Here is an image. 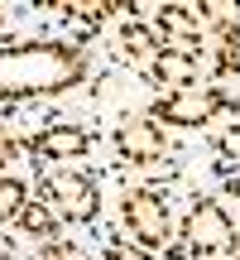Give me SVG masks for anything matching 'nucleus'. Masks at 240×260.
I'll return each mask as SVG.
<instances>
[{
  "label": "nucleus",
  "mask_w": 240,
  "mask_h": 260,
  "mask_svg": "<svg viewBox=\"0 0 240 260\" xmlns=\"http://www.w3.org/2000/svg\"><path fill=\"white\" fill-rule=\"evenodd\" d=\"M144 73L154 77L158 87H168V92H178V87H197V63L183 58V53H158Z\"/></svg>",
  "instance_id": "0eeeda50"
},
{
  "label": "nucleus",
  "mask_w": 240,
  "mask_h": 260,
  "mask_svg": "<svg viewBox=\"0 0 240 260\" xmlns=\"http://www.w3.org/2000/svg\"><path fill=\"white\" fill-rule=\"evenodd\" d=\"M226 188H231V193H240V183H226Z\"/></svg>",
  "instance_id": "f3484780"
},
{
  "label": "nucleus",
  "mask_w": 240,
  "mask_h": 260,
  "mask_svg": "<svg viewBox=\"0 0 240 260\" xmlns=\"http://www.w3.org/2000/svg\"><path fill=\"white\" fill-rule=\"evenodd\" d=\"M120 48H125V53L130 58H135V63H154V58L158 53H164V48H158V39H154V29H149V24H125V29H120Z\"/></svg>",
  "instance_id": "1a4fd4ad"
},
{
  "label": "nucleus",
  "mask_w": 240,
  "mask_h": 260,
  "mask_svg": "<svg viewBox=\"0 0 240 260\" xmlns=\"http://www.w3.org/2000/svg\"><path fill=\"white\" fill-rule=\"evenodd\" d=\"M15 222L24 226L29 236H53L58 226H63V222H58V212H53V207H44V203H24Z\"/></svg>",
  "instance_id": "9d476101"
},
{
  "label": "nucleus",
  "mask_w": 240,
  "mask_h": 260,
  "mask_svg": "<svg viewBox=\"0 0 240 260\" xmlns=\"http://www.w3.org/2000/svg\"><path fill=\"white\" fill-rule=\"evenodd\" d=\"M164 125L154 121V116H139V121H125L115 125V149L120 159H158L164 154Z\"/></svg>",
  "instance_id": "423d86ee"
},
{
  "label": "nucleus",
  "mask_w": 240,
  "mask_h": 260,
  "mask_svg": "<svg viewBox=\"0 0 240 260\" xmlns=\"http://www.w3.org/2000/svg\"><path fill=\"white\" fill-rule=\"evenodd\" d=\"M231 241H235V260H240V232H235V236H231Z\"/></svg>",
  "instance_id": "dca6fc26"
},
{
  "label": "nucleus",
  "mask_w": 240,
  "mask_h": 260,
  "mask_svg": "<svg viewBox=\"0 0 240 260\" xmlns=\"http://www.w3.org/2000/svg\"><path fill=\"white\" fill-rule=\"evenodd\" d=\"M38 260H87V255H82V246L53 241V246H44V255H38Z\"/></svg>",
  "instance_id": "f8f14e48"
},
{
  "label": "nucleus",
  "mask_w": 240,
  "mask_h": 260,
  "mask_svg": "<svg viewBox=\"0 0 240 260\" xmlns=\"http://www.w3.org/2000/svg\"><path fill=\"white\" fill-rule=\"evenodd\" d=\"M87 145H92L87 130H77V125H53V130L38 135L34 149H38L44 159H67V154H87Z\"/></svg>",
  "instance_id": "6e6552de"
},
{
  "label": "nucleus",
  "mask_w": 240,
  "mask_h": 260,
  "mask_svg": "<svg viewBox=\"0 0 240 260\" xmlns=\"http://www.w3.org/2000/svg\"><path fill=\"white\" fill-rule=\"evenodd\" d=\"M19 207H24V183L5 178V183H0V222H5V217H19Z\"/></svg>",
  "instance_id": "9b49d317"
},
{
  "label": "nucleus",
  "mask_w": 240,
  "mask_h": 260,
  "mask_svg": "<svg viewBox=\"0 0 240 260\" xmlns=\"http://www.w3.org/2000/svg\"><path fill=\"white\" fill-rule=\"evenodd\" d=\"M226 149H235V154H240V130H235V135H231V140H226Z\"/></svg>",
  "instance_id": "2eb2a0df"
},
{
  "label": "nucleus",
  "mask_w": 240,
  "mask_h": 260,
  "mask_svg": "<svg viewBox=\"0 0 240 260\" xmlns=\"http://www.w3.org/2000/svg\"><path fill=\"white\" fill-rule=\"evenodd\" d=\"M226 96L221 92H207V87H178V92H164L154 102V121L168 125H207L216 111H226Z\"/></svg>",
  "instance_id": "f03ea898"
},
{
  "label": "nucleus",
  "mask_w": 240,
  "mask_h": 260,
  "mask_svg": "<svg viewBox=\"0 0 240 260\" xmlns=\"http://www.w3.org/2000/svg\"><path fill=\"white\" fill-rule=\"evenodd\" d=\"M125 222L144 246H164L168 232H173V226H168V207L158 203V193H144V188L125 198Z\"/></svg>",
  "instance_id": "7ed1b4c3"
},
{
  "label": "nucleus",
  "mask_w": 240,
  "mask_h": 260,
  "mask_svg": "<svg viewBox=\"0 0 240 260\" xmlns=\"http://www.w3.org/2000/svg\"><path fill=\"white\" fill-rule=\"evenodd\" d=\"M0 24H5V10H0Z\"/></svg>",
  "instance_id": "a211bd4d"
},
{
  "label": "nucleus",
  "mask_w": 240,
  "mask_h": 260,
  "mask_svg": "<svg viewBox=\"0 0 240 260\" xmlns=\"http://www.w3.org/2000/svg\"><path fill=\"white\" fill-rule=\"evenodd\" d=\"M231 222H226L221 203H197L192 217H187V251L207 255V251H226L231 246Z\"/></svg>",
  "instance_id": "20e7f679"
},
{
  "label": "nucleus",
  "mask_w": 240,
  "mask_h": 260,
  "mask_svg": "<svg viewBox=\"0 0 240 260\" xmlns=\"http://www.w3.org/2000/svg\"><path fill=\"white\" fill-rule=\"evenodd\" d=\"M106 260H144V255H139V251H125V246H111Z\"/></svg>",
  "instance_id": "4468645a"
},
{
  "label": "nucleus",
  "mask_w": 240,
  "mask_h": 260,
  "mask_svg": "<svg viewBox=\"0 0 240 260\" xmlns=\"http://www.w3.org/2000/svg\"><path fill=\"white\" fill-rule=\"evenodd\" d=\"M10 159H15V140H10V135H5V130H0V169H5V164H10Z\"/></svg>",
  "instance_id": "ddd939ff"
},
{
  "label": "nucleus",
  "mask_w": 240,
  "mask_h": 260,
  "mask_svg": "<svg viewBox=\"0 0 240 260\" xmlns=\"http://www.w3.org/2000/svg\"><path fill=\"white\" fill-rule=\"evenodd\" d=\"M53 198H58V212L63 222H92L96 207H101V193L87 174H58L53 178Z\"/></svg>",
  "instance_id": "39448f33"
},
{
  "label": "nucleus",
  "mask_w": 240,
  "mask_h": 260,
  "mask_svg": "<svg viewBox=\"0 0 240 260\" xmlns=\"http://www.w3.org/2000/svg\"><path fill=\"white\" fill-rule=\"evenodd\" d=\"M87 77V63L67 44H19L0 48V102L19 96H53Z\"/></svg>",
  "instance_id": "f257e3e1"
}]
</instances>
